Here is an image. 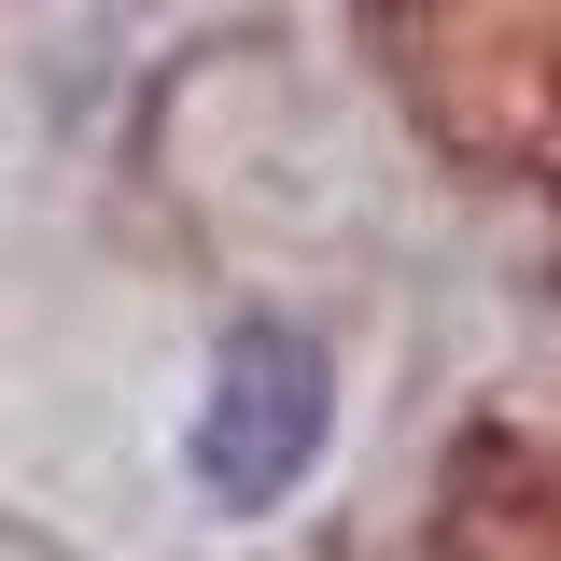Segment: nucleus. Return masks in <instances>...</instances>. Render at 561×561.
Masks as SVG:
<instances>
[{
  "label": "nucleus",
  "mask_w": 561,
  "mask_h": 561,
  "mask_svg": "<svg viewBox=\"0 0 561 561\" xmlns=\"http://www.w3.org/2000/svg\"><path fill=\"white\" fill-rule=\"evenodd\" d=\"M323 435H337V393H323V351L295 337V323H239V337L210 351V393H197V491L210 505H280V491L323 463Z\"/></svg>",
  "instance_id": "f257e3e1"
}]
</instances>
